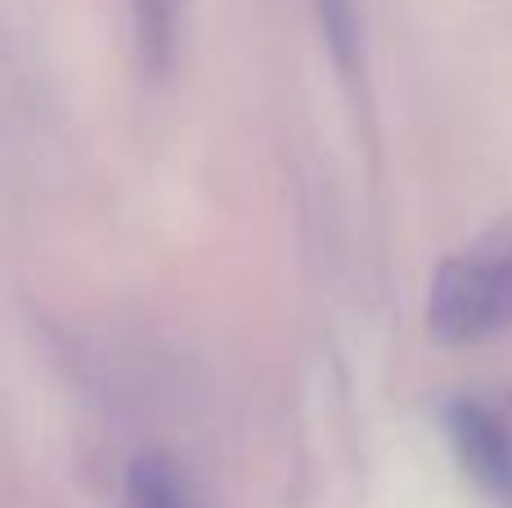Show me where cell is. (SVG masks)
<instances>
[{
	"instance_id": "cell-1",
	"label": "cell",
	"mask_w": 512,
	"mask_h": 508,
	"mask_svg": "<svg viewBox=\"0 0 512 508\" xmlns=\"http://www.w3.org/2000/svg\"><path fill=\"white\" fill-rule=\"evenodd\" d=\"M427 329L450 347H472L512 329V216L436 266L427 288Z\"/></svg>"
},
{
	"instance_id": "cell-2",
	"label": "cell",
	"mask_w": 512,
	"mask_h": 508,
	"mask_svg": "<svg viewBox=\"0 0 512 508\" xmlns=\"http://www.w3.org/2000/svg\"><path fill=\"white\" fill-rule=\"evenodd\" d=\"M445 432L463 473L499 504H512V423L504 405L459 396L445 405Z\"/></svg>"
},
{
	"instance_id": "cell-3",
	"label": "cell",
	"mask_w": 512,
	"mask_h": 508,
	"mask_svg": "<svg viewBox=\"0 0 512 508\" xmlns=\"http://www.w3.org/2000/svg\"><path fill=\"white\" fill-rule=\"evenodd\" d=\"M122 508H198V495L176 459L162 450H144L126 468Z\"/></svg>"
},
{
	"instance_id": "cell-4",
	"label": "cell",
	"mask_w": 512,
	"mask_h": 508,
	"mask_svg": "<svg viewBox=\"0 0 512 508\" xmlns=\"http://www.w3.org/2000/svg\"><path fill=\"white\" fill-rule=\"evenodd\" d=\"M180 18H185V0H131L135 54H140V68L149 77H167L176 68Z\"/></svg>"
},
{
	"instance_id": "cell-5",
	"label": "cell",
	"mask_w": 512,
	"mask_h": 508,
	"mask_svg": "<svg viewBox=\"0 0 512 508\" xmlns=\"http://www.w3.org/2000/svg\"><path fill=\"white\" fill-rule=\"evenodd\" d=\"M315 9L337 68L355 72V63H360V5L355 0H315Z\"/></svg>"
},
{
	"instance_id": "cell-6",
	"label": "cell",
	"mask_w": 512,
	"mask_h": 508,
	"mask_svg": "<svg viewBox=\"0 0 512 508\" xmlns=\"http://www.w3.org/2000/svg\"><path fill=\"white\" fill-rule=\"evenodd\" d=\"M499 405H504V414H508V423H512V392H504V401H499Z\"/></svg>"
}]
</instances>
